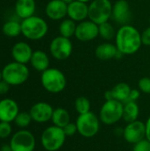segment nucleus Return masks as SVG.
Listing matches in <instances>:
<instances>
[{
	"mask_svg": "<svg viewBox=\"0 0 150 151\" xmlns=\"http://www.w3.org/2000/svg\"><path fill=\"white\" fill-rule=\"evenodd\" d=\"M115 42L118 50L121 54L133 55L142 45L141 34L133 26L123 25L116 33Z\"/></svg>",
	"mask_w": 150,
	"mask_h": 151,
	"instance_id": "f257e3e1",
	"label": "nucleus"
},
{
	"mask_svg": "<svg viewBox=\"0 0 150 151\" xmlns=\"http://www.w3.org/2000/svg\"><path fill=\"white\" fill-rule=\"evenodd\" d=\"M48 29L47 22L38 16L33 15L21 21V34L29 40L36 41L43 38Z\"/></svg>",
	"mask_w": 150,
	"mask_h": 151,
	"instance_id": "f03ea898",
	"label": "nucleus"
},
{
	"mask_svg": "<svg viewBox=\"0 0 150 151\" xmlns=\"http://www.w3.org/2000/svg\"><path fill=\"white\" fill-rule=\"evenodd\" d=\"M41 82L45 90L51 94L62 92L66 87L65 74L57 68H48L42 73Z\"/></svg>",
	"mask_w": 150,
	"mask_h": 151,
	"instance_id": "7ed1b4c3",
	"label": "nucleus"
},
{
	"mask_svg": "<svg viewBox=\"0 0 150 151\" xmlns=\"http://www.w3.org/2000/svg\"><path fill=\"white\" fill-rule=\"evenodd\" d=\"M2 77L4 81L11 86L25 83L29 77V70L25 64L11 62L7 64L2 70Z\"/></svg>",
	"mask_w": 150,
	"mask_h": 151,
	"instance_id": "20e7f679",
	"label": "nucleus"
},
{
	"mask_svg": "<svg viewBox=\"0 0 150 151\" xmlns=\"http://www.w3.org/2000/svg\"><path fill=\"white\" fill-rule=\"evenodd\" d=\"M65 139L66 135L63 128L53 125L47 127L42 132L41 142L45 150L57 151L64 146Z\"/></svg>",
	"mask_w": 150,
	"mask_h": 151,
	"instance_id": "39448f33",
	"label": "nucleus"
},
{
	"mask_svg": "<svg viewBox=\"0 0 150 151\" xmlns=\"http://www.w3.org/2000/svg\"><path fill=\"white\" fill-rule=\"evenodd\" d=\"M123 103L117 100H105L99 112L100 121L104 125L112 126L123 119Z\"/></svg>",
	"mask_w": 150,
	"mask_h": 151,
	"instance_id": "423d86ee",
	"label": "nucleus"
},
{
	"mask_svg": "<svg viewBox=\"0 0 150 151\" xmlns=\"http://www.w3.org/2000/svg\"><path fill=\"white\" fill-rule=\"evenodd\" d=\"M111 0H93L88 5V19L97 25L107 22L112 15Z\"/></svg>",
	"mask_w": 150,
	"mask_h": 151,
	"instance_id": "0eeeda50",
	"label": "nucleus"
},
{
	"mask_svg": "<svg viewBox=\"0 0 150 151\" xmlns=\"http://www.w3.org/2000/svg\"><path fill=\"white\" fill-rule=\"evenodd\" d=\"M100 119L95 113L89 111L80 114L76 119L78 133L85 138H92L96 135L100 130Z\"/></svg>",
	"mask_w": 150,
	"mask_h": 151,
	"instance_id": "6e6552de",
	"label": "nucleus"
},
{
	"mask_svg": "<svg viewBox=\"0 0 150 151\" xmlns=\"http://www.w3.org/2000/svg\"><path fill=\"white\" fill-rule=\"evenodd\" d=\"M12 151H34L35 149V138L27 130H20L15 133L10 142Z\"/></svg>",
	"mask_w": 150,
	"mask_h": 151,
	"instance_id": "1a4fd4ad",
	"label": "nucleus"
},
{
	"mask_svg": "<svg viewBox=\"0 0 150 151\" xmlns=\"http://www.w3.org/2000/svg\"><path fill=\"white\" fill-rule=\"evenodd\" d=\"M51 56L57 60L67 59L72 52V43L69 38L62 35L55 37L50 44Z\"/></svg>",
	"mask_w": 150,
	"mask_h": 151,
	"instance_id": "9d476101",
	"label": "nucleus"
},
{
	"mask_svg": "<svg viewBox=\"0 0 150 151\" xmlns=\"http://www.w3.org/2000/svg\"><path fill=\"white\" fill-rule=\"evenodd\" d=\"M122 134L126 142L134 145L135 143L146 139V123L138 119L127 123L123 129Z\"/></svg>",
	"mask_w": 150,
	"mask_h": 151,
	"instance_id": "9b49d317",
	"label": "nucleus"
},
{
	"mask_svg": "<svg viewBox=\"0 0 150 151\" xmlns=\"http://www.w3.org/2000/svg\"><path fill=\"white\" fill-rule=\"evenodd\" d=\"M99 35V25L92 20H83L79 22L76 27L75 37L80 42H89Z\"/></svg>",
	"mask_w": 150,
	"mask_h": 151,
	"instance_id": "f8f14e48",
	"label": "nucleus"
},
{
	"mask_svg": "<svg viewBox=\"0 0 150 151\" xmlns=\"http://www.w3.org/2000/svg\"><path fill=\"white\" fill-rule=\"evenodd\" d=\"M53 111L54 109L50 104L46 102H39L31 107L29 113L34 121L37 123H45L51 120Z\"/></svg>",
	"mask_w": 150,
	"mask_h": 151,
	"instance_id": "ddd939ff",
	"label": "nucleus"
},
{
	"mask_svg": "<svg viewBox=\"0 0 150 151\" xmlns=\"http://www.w3.org/2000/svg\"><path fill=\"white\" fill-rule=\"evenodd\" d=\"M111 18L122 26L126 25L131 19L129 3L126 0H117L112 6Z\"/></svg>",
	"mask_w": 150,
	"mask_h": 151,
	"instance_id": "4468645a",
	"label": "nucleus"
},
{
	"mask_svg": "<svg viewBox=\"0 0 150 151\" xmlns=\"http://www.w3.org/2000/svg\"><path fill=\"white\" fill-rule=\"evenodd\" d=\"M67 16L69 19L78 22L86 20V19L88 18V5L87 3L74 0L68 4Z\"/></svg>",
	"mask_w": 150,
	"mask_h": 151,
	"instance_id": "2eb2a0df",
	"label": "nucleus"
},
{
	"mask_svg": "<svg viewBox=\"0 0 150 151\" xmlns=\"http://www.w3.org/2000/svg\"><path fill=\"white\" fill-rule=\"evenodd\" d=\"M18 104L10 98H4L0 101V121L11 122L19 114Z\"/></svg>",
	"mask_w": 150,
	"mask_h": 151,
	"instance_id": "dca6fc26",
	"label": "nucleus"
},
{
	"mask_svg": "<svg viewBox=\"0 0 150 151\" xmlns=\"http://www.w3.org/2000/svg\"><path fill=\"white\" fill-rule=\"evenodd\" d=\"M131 87L126 82H119L116 84L111 90L104 93L105 100H117L121 103H126L128 100Z\"/></svg>",
	"mask_w": 150,
	"mask_h": 151,
	"instance_id": "f3484780",
	"label": "nucleus"
},
{
	"mask_svg": "<svg viewBox=\"0 0 150 151\" xmlns=\"http://www.w3.org/2000/svg\"><path fill=\"white\" fill-rule=\"evenodd\" d=\"M67 6L62 0H50L45 8L46 15L52 20L63 19L67 15Z\"/></svg>",
	"mask_w": 150,
	"mask_h": 151,
	"instance_id": "a211bd4d",
	"label": "nucleus"
},
{
	"mask_svg": "<svg viewBox=\"0 0 150 151\" xmlns=\"http://www.w3.org/2000/svg\"><path fill=\"white\" fill-rule=\"evenodd\" d=\"M33 50L30 45L24 42H17L11 50V55L16 62L21 63V64H27L30 62Z\"/></svg>",
	"mask_w": 150,
	"mask_h": 151,
	"instance_id": "6ab92c4d",
	"label": "nucleus"
},
{
	"mask_svg": "<svg viewBox=\"0 0 150 151\" xmlns=\"http://www.w3.org/2000/svg\"><path fill=\"white\" fill-rule=\"evenodd\" d=\"M36 8L34 0H17L15 3V13L24 19L34 14Z\"/></svg>",
	"mask_w": 150,
	"mask_h": 151,
	"instance_id": "aec40b11",
	"label": "nucleus"
},
{
	"mask_svg": "<svg viewBox=\"0 0 150 151\" xmlns=\"http://www.w3.org/2000/svg\"><path fill=\"white\" fill-rule=\"evenodd\" d=\"M95 53L96 58L101 60H110L117 58L118 50L116 45L110 42H104L96 47Z\"/></svg>",
	"mask_w": 150,
	"mask_h": 151,
	"instance_id": "412c9836",
	"label": "nucleus"
},
{
	"mask_svg": "<svg viewBox=\"0 0 150 151\" xmlns=\"http://www.w3.org/2000/svg\"><path fill=\"white\" fill-rule=\"evenodd\" d=\"M31 65L34 69L38 72H44L47 70L50 65V58L49 56L42 50H35L33 52L31 60Z\"/></svg>",
	"mask_w": 150,
	"mask_h": 151,
	"instance_id": "4be33fe9",
	"label": "nucleus"
},
{
	"mask_svg": "<svg viewBox=\"0 0 150 151\" xmlns=\"http://www.w3.org/2000/svg\"><path fill=\"white\" fill-rule=\"evenodd\" d=\"M140 115V108L136 102H126L124 103L123 119L126 123H130L138 119Z\"/></svg>",
	"mask_w": 150,
	"mask_h": 151,
	"instance_id": "5701e85b",
	"label": "nucleus"
},
{
	"mask_svg": "<svg viewBox=\"0 0 150 151\" xmlns=\"http://www.w3.org/2000/svg\"><path fill=\"white\" fill-rule=\"evenodd\" d=\"M51 121L54 126L63 128L71 122L70 114L67 111V110H65V108H61V107L56 108L53 111Z\"/></svg>",
	"mask_w": 150,
	"mask_h": 151,
	"instance_id": "b1692460",
	"label": "nucleus"
},
{
	"mask_svg": "<svg viewBox=\"0 0 150 151\" xmlns=\"http://www.w3.org/2000/svg\"><path fill=\"white\" fill-rule=\"evenodd\" d=\"M76 27H77V25H76L74 20H72L71 19H63L62 22L59 25L60 35L70 39L72 36L75 35Z\"/></svg>",
	"mask_w": 150,
	"mask_h": 151,
	"instance_id": "393cba45",
	"label": "nucleus"
},
{
	"mask_svg": "<svg viewBox=\"0 0 150 151\" xmlns=\"http://www.w3.org/2000/svg\"><path fill=\"white\" fill-rule=\"evenodd\" d=\"M2 30L8 37H16L21 34V23L15 20H9L4 24Z\"/></svg>",
	"mask_w": 150,
	"mask_h": 151,
	"instance_id": "a878e982",
	"label": "nucleus"
},
{
	"mask_svg": "<svg viewBox=\"0 0 150 151\" xmlns=\"http://www.w3.org/2000/svg\"><path fill=\"white\" fill-rule=\"evenodd\" d=\"M99 35L104 40L110 41L116 36V32L113 26L107 21L99 25Z\"/></svg>",
	"mask_w": 150,
	"mask_h": 151,
	"instance_id": "bb28decb",
	"label": "nucleus"
},
{
	"mask_svg": "<svg viewBox=\"0 0 150 151\" xmlns=\"http://www.w3.org/2000/svg\"><path fill=\"white\" fill-rule=\"evenodd\" d=\"M74 108L79 115L88 113L90 111L91 109L90 101L86 96H79L74 102Z\"/></svg>",
	"mask_w": 150,
	"mask_h": 151,
	"instance_id": "cd10ccee",
	"label": "nucleus"
},
{
	"mask_svg": "<svg viewBox=\"0 0 150 151\" xmlns=\"http://www.w3.org/2000/svg\"><path fill=\"white\" fill-rule=\"evenodd\" d=\"M32 117L29 112H19L14 119L15 124L19 127H27L30 125L32 121Z\"/></svg>",
	"mask_w": 150,
	"mask_h": 151,
	"instance_id": "c85d7f7f",
	"label": "nucleus"
},
{
	"mask_svg": "<svg viewBox=\"0 0 150 151\" xmlns=\"http://www.w3.org/2000/svg\"><path fill=\"white\" fill-rule=\"evenodd\" d=\"M12 128L10 122L0 121V138L5 139L8 138L11 134Z\"/></svg>",
	"mask_w": 150,
	"mask_h": 151,
	"instance_id": "c756f323",
	"label": "nucleus"
},
{
	"mask_svg": "<svg viewBox=\"0 0 150 151\" xmlns=\"http://www.w3.org/2000/svg\"><path fill=\"white\" fill-rule=\"evenodd\" d=\"M139 90L144 94L150 95V77H143L138 82Z\"/></svg>",
	"mask_w": 150,
	"mask_h": 151,
	"instance_id": "7c9ffc66",
	"label": "nucleus"
},
{
	"mask_svg": "<svg viewBox=\"0 0 150 151\" xmlns=\"http://www.w3.org/2000/svg\"><path fill=\"white\" fill-rule=\"evenodd\" d=\"M133 151H150V142L144 139L133 145Z\"/></svg>",
	"mask_w": 150,
	"mask_h": 151,
	"instance_id": "2f4dec72",
	"label": "nucleus"
},
{
	"mask_svg": "<svg viewBox=\"0 0 150 151\" xmlns=\"http://www.w3.org/2000/svg\"><path fill=\"white\" fill-rule=\"evenodd\" d=\"M63 130H64L66 137L67 136H72L76 133H78V128H77L76 123H72V122H70L65 127H63Z\"/></svg>",
	"mask_w": 150,
	"mask_h": 151,
	"instance_id": "473e14b6",
	"label": "nucleus"
},
{
	"mask_svg": "<svg viewBox=\"0 0 150 151\" xmlns=\"http://www.w3.org/2000/svg\"><path fill=\"white\" fill-rule=\"evenodd\" d=\"M142 44L146 46H150V26L148 27L141 34Z\"/></svg>",
	"mask_w": 150,
	"mask_h": 151,
	"instance_id": "72a5a7b5",
	"label": "nucleus"
},
{
	"mask_svg": "<svg viewBox=\"0 0 150 151\" xmlns=\"http://www.w3.org/2000/svg\"><path fill=\"white\" fill-rule=\"evenodd\" d=\"M140 96H141V91L139 89H133L132 88L127 102H129V101H131V102H136L140 98Z\"/></svg>",
	"mask_w": 150,
	"mask_h": 151,
	"instance_id": "f704fd0d",
	"label": "nucleus"
},
{
	"mask_svg": "<svg viewBox=\"0 0 150 151\" xmlns=\"http://www.w3.org/2000/svg\"><path fill=\"white\" fill-rule=\"evenodd\" d=\"M10 84H8L4 80L0 81V95H5L10 89Z\"/></svg>",
	"mask_w": 150,
	"mask_h": 151,
	"instance_id": "c9c22d12",
	"label": "nucleus"
},
{
	"mask_svg": "<svg viewBox=\"0 0 150 151\" xmlns=\"http://www.w3.org/2000/svg\"><path fill=\"white\" fill-rule=\"evenodd\" d=\"M146 139L150 142V117L146 121Z\"/></svg>",
	"mask_w": 150,
	"mask_h": 151,
	"instance_id": "e433bc0d",
	"label": "nucleus"
},
{
	"mask_svg": "<svg viewBox=\"0 0 150 151\" xmlns=\"http://www.w3.org/2000/svg\"><path fill=\"white\" fill-rule=\"evenodd\" d=\"M0 151H12L11 150V145L9 144H4L1 149H0Z\"/></svg>",
	"mask_w": 150,
	"mask_h": 151,
	"instance_id": "4c0bfd02",
	"label": "nucleus"
},
{
	"mask_svg": "<svg viewBox=\"0 0 150 151\" xmlns=\"http://www.w3.org/2000/svg\"><path fill=\"white\" fill-rule=\"evenodd\" d=\"M62 1H63V2H65V3H66V4H68L72 3V1H74V0H62Z\"/></svg>",
	"mask_w": 150,
	"mask_h": 151,
	"instance_id": "58836bf2",
	"label": "nucleus"
},
{
	"mask_svg": "<svg viewBox=\"0 0 150 151\" xmlns=\"http://www.w3.org/2000/svg\"><path fill=\"white\" fill-rule=\"evenodd\" d=\"M79 1H81V2H84V3H88V2H90L91 0H79Z\"/></svg>",
	"mask_w": 150,
	"mask_h": 151,
	"instance_id": "ea45409f",
	"label": "nucleus"
},
{
	"mask_svg": "<svg viewBox=\"0 0 150 151\" xmlns=\"http://www.w3.org/2000/svg\"><path fill=\"white\" fill-rule=\"evenodd\" d=\"M3 80V77H2V71H0V81Z\"/></svg>",
	"mask_w": 150,
	"mask_h": 151,
	"instance_id": "a19ab883",
	"label": "nucleus"
},
{
	"mask_svg": "<svg viewBox=\"0 0 150 151\" xmlns=\"http://www.w3.org/2000/svg\"><path fill=\"white\" fill-rule=\"evenodd\" d=\"M137 1H142V0H137Z\"/></svg>",
	"mask_w": 150,
	"mask_h": 151,
	"instance_id": "79ce46f5",
	"label": "nucleus"
},
{
	"mask_svg": "<svg viewBox=\"0 0 150 151\" xmlns=\"http://www.w3.org/2000/svg\"><path fill=\"white\" fill-rule=\"evenodd\" d=\"M149 21H150V19H149Z\"/></svg>",
	"mask_w": 150,
	"mask_h": 151,
	"instance_id": "37998d69",
	"label": "nucleus"
}]
</instances>
